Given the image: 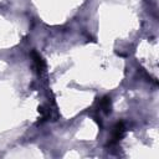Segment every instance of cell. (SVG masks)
Masks as SVG:
<instances>
[{
    "label": "cell",
    "mask_w": 159,
    "mask_h": 159,
    "mask_svg": "<svg viewBox=\"0 0 159 159\" xmlns=\"http://www.w3.org/2000/svg\"><path fill=\"white\" fill-rule=\"evenodd\" d=\"M124 133H125V127L123 124V122H119L114 125L113 128V132H112V137H111V140L109 143L111 144H114L117 142H119L123 137H124Z\"/></svg>",
    "instance_id": "6da1fadb"
},
{
    "label": "cell",
    "mask_w": 159,
    "mask_h": 159,
    "mask_svg": "<svg viewBox=\"0 0 159 159\" xmlns=\"http://www.w3.org/2000/svg\"><path fill=\"white\" fill-rule=\"evenodd\" d=\"M32 58H34V63H35L36 70H37L39 72L45 71V68H46V63H45L43 58H42V57L36 52V51H34V52H32Z\"/></svg>",
    "instance_id": "7a4b0ae2"
},
{
    "label": "cell",
    "mask_w": 159,
    "mask_h": 159,
    "mask_svg": "<svg viewBox=\"0 0 159 159\" xmlns=\"http://www.w3.org/2000/svg\"><path fill=\"white\" fill-rule=\"evenodd\" d=\"M99 108L104 112V113H109L112 109V101L109 97H103L99 101Z\"/></svg>",
    "instance_id": "3957f363"
}]
</instances>
